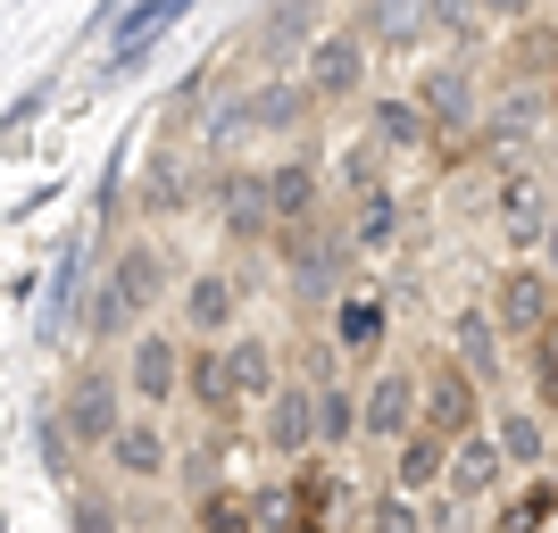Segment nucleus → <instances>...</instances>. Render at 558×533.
I'll return each instance as SVG.
<instances>
[{"label": "nucleus", "mask_w": 558, "mask_h": 533, "mask_svg": "<svg viewBox=\"0 0 558 533\" xmlns=\"http://www.w3.org/2000/svg\"><path fill=\"white\" fill-rule=\"evenodd\" d=\"M409 93L425 100V117H434V134L442 142H475V125H484V68L466 59V50H450V59H434V68H417V84Z\"/></svg>", "instance_id": "1"}, {"label": "nucleus", "mask_w": 558, "mask_h": 533, "mask_svg": "<svg viewBox=\"0 0 558 533\" xmlns=\"http://www.w3.org/2000/svg\"><path fill=\"white\" fill-rule=\"evenodd\" d=\"M367 25H326V34H308L301 50V75L317 84L326 109H350V100H367Z\"/></svg>", "instance_id": "2"}, {"label": "nucleus", "mask_w": 558, "mask_h": 533, "mask_svg": "<svg viewBox=\"0 0 558 533\" xmlns=\"http://www.w3.org/2000/svg\"><path fill=\"white\" fill-rule=\"evenodd\" d=\"M492 217H500V242L509 251H542L558 226V201H550V175H534V167H500V192H492Z\"/></svg>", "instance_id": "3"}, {"label": "nucleus", "mask_w": 558, "mask_h": 533, "mask_svg": "<svg viewBox=\"0 0 558 533\" xmlns=\"http://www.w3.org/2000/svg\"><path fill=\"white\" fill-rule=\"evenodd\" d=\"M59 417H68V434L84 441V450H109V441L125 434V400H117L109 367L68 375V392H59Z\"/></svg>", "instance_id": "4"}, {"label": "nucleus", "mask_w": 558, "mask_h": 533, "mask_svg": "<svg viewBox=\"0 0 558 533\" xmlns=\"http://www.w3.org/2000/svg\"><path fill=\"white\" fill-rule=\"evenodd\" d=\"M209 201H217V226H226L233 242H258V233H276L267 167H217V175H209Z\"/></svg>", "instance_id": "5"}, {"label": "nucleus", "mask_w": 558, "mask_h": 533, "mask_svg": "<svg viewBox=\"0 0 558 533\" xmlns=\"http://www.w3.org/2000/svg\"><path fill=\"white\" fill-rule=\"evenodd\" d=\"M184 375H192V350L175 334H134V359H125V392L134 400L167 409V400L184 392Z\"/></svg>", "instance_id": "6"}, {"label": "nucleus", "mask_w": 558, "mask_h": 533, "mask_svg": "<svg viewBox=\"0 0 558 533\" xmlns=\"http://www.w3.org/2000/svg\"><path fill=\"white\" fill-rule=\"evenodd\" d=\"M492 317L509 325V334H542L558 317V276L550 267H500L492 283Z\"/></svg>", "instance_id": "7"}, {"label": "nucleus", "mask_w": 558, "mask_h": 533, "mask_svg": "<svg viewBox=\"0 0 558 533\" xmlns=\"http://www.w3.org/2000/svg\"><path fill=\"white\" fill-rule=\"evenodd\" d=\"M484 375H466L459 359H434V367H425V425H434V434H450V441H466L475 434V409H484Z\"/></svg>", "instance_id": "8"}, {"label": "nucleus", "mask_w": 558, "mask_h": 533, "mask_svg": "<svg viewBox=\"0 0 558 533\" xmlns=\"http://www.w3.org/2000/svg\"><path fill=\"white\" fill-rule=\"evenodd\" d=\"M425 425V375H409V367H384L367 384V434L375 441H409Z\"/></svg>", "instance_id": "9"}, {"label": "nucleus", "mask_w": 558, "mask_h": 533, "mask_svg": "<svg viewBox=\"0 0 558 533\" xmlns=\"http://www.w3.org/2000/svg\"><path fill=\"white\" fill-rule=\"evenodd\" d=\"M317 84L308 75H267V84H251V125L258 134H308L317 125Z\"/></svg>", "instance_id": "10"}, {"label": "nucleus", "mask_w": 558, "mask_h": 533, "mask_svg": "<svg viewBox=\"0 0 558 533\" xmlns=\"http://www.w3.org/2000/svg\"><path fill=\"white\" fill-rule=\"evenodd\" d=\"M267 201H276V233L283 226H317V217H326V175H317V159H308V150L276 159L267 167Z\"/></svg>", "instance_id": "11"}, {"label": "nucleus", "mask_w": 558, "mask_h": 533, "mask_svg": "<svg viewBox=\"0 0 558 533\" xmlns=\"http://www.w3.org/2000/svg\"><path fill=\"white\" fill-rule=\"evenodd\" d=\"M109 283L134 301V317H150V308L167 301V251L150 242V233H134V242H117L109 251Z\"/></svg>", "instance_id": "12"}, {"label": "nucleus", "mask_w": 558, "mask_h": 533, "mask_svg": "<svg viewBox=\"0 0 558 533\" xmlns=\"http://www.w3.org/2000/svg\"><path fill=\"white\" fill-rule=\"evenodd\" d=\"M367 134L384 142L392 159H400V150H425V142H442L417 93H367Z\"/></svg>", "instance_id": "13"}, {"label": "nucleus", "mask_w": 558, "mask_h": 533, "mask_svg": "<svg viewBox=\"0 0 558 533\" xmlns=\"http://www.w3.org/2000/svg\"><path fill=\"white\" fill-rule=\"evenodd\" d=\"M226 359H233V400H242V409H267V400L283 392V359H276L267 334H233Z\"/></svg>", "instance_id": "14"}, {"label": "nucleus", "mask_w": 558, "mask_h": 533, "mask_svg": "<svg viewBox=\"0 0 558 533\" xmlns=\"http://www.w3.org/2000/svg\"><path fill=\"white\" fill-rule=\"evenodd\" d=\"M450 450L459 441L434 434V425H417V434L400 441V459H392V492H409V500H425L434 484H450Z\"/></svg>", "instance_id": "15"}, {"label": "nucleus", "mask_w": 558, "mask_h": 533, "mask_svg": "<svg viewBox=\"0 0 558 533\" xmlns=\"http://www.w3.org/2000/svg\"><path fill=\"white\" fill-rule=\"evenodd\" d=\"M359 25H367V43L375 50H417L425 34H434V0H367V9H359Z\"/></svg>", "instance_id": "16"}, {"label": "nucleus", "mask_w": 558, "mask_h": 533, "mask_svg": "<svg viewBox=\"0 0 558 533\" xmlns=\"http://www.w3.org/2000/svg\"><path fill=\"white\" fill-rule=\"evenodd\" d=\"M317 392H301V384H283L276 400H267V450L276 459H301V450H317Z\"/></svg>", "instance_id": "17"}, {"label": "nucleus", "mask_w": 558, "mask_h": 533, "mask_svg": "<svg viewBox=\"0 0 558 533\" xmlns=\"http://www.w3.org/2000/svg\"><path fill=\"white\" fill-rule=\"evenodd\" d=\"M233 308H242V283H233L226 267H192L184 276V325L192 334H226Z\"/></svg>", "instance_id": "18"}, {"label": "nucleus", "mask_w": 558, "mask_h": 533, "mask_svg": "<svg viewBox=\"0 0 558 533\" xmlns=\"http://www.w3.org/2000/svg\"><path fill=\"white\" fill-rule=\"evenodd\" d=\"M500 334H509V325L492 317V308H459V317H450V350H459V367L484 375V384H500Z\"/></svg>", "instance_id": "19"}, {"label": "nucleus", "mask_w": 558, "mask_h": 533, "mask_svg": "<svg viewBox=\"0 0 558 533\" xmlns=\"http://www.w3.org/2000/svg\"><path fill=\"white\" fill-rule=\"evenodd\" d=\"M500 475H509V459L492 434H466L450 450V500H484V492H500Z\"/></svg>", "instance_id": "20"}, {"label": "nucleus", "mask_w": 558, "mask_h": 533, "mask_svg": "<svg viewBox=\"0 0 558 533\" xmlns=\"http://www.w3.org/2000/svg\"><path fill=\"white\" fill-rule=\"evenodd\" d=\"M109 467H117V475H134V484L167 475V434H159L150 417H125V434L109 441Z\"/></svg>", "instance_id": "21"}, {"label": "nucleus", "mask_w": 558, "mask_h": 533, "mask_svg": "<svg viewBox=\"0 0 558 533\" xmlns=\"http://www.w3.org/2000/svg\"><path fill=\"white\" fill-rule=\"evenodd\" d=\"M184 392L209 409V417H233L242 400H233V359H226V342H209V350H192V375H184Z\"/></svg>", "instance_id": "22"}, {"label": "nucleus", "mask_w": 558, "mask_h": 533, "mask_svg": "<svg viewBox=\"0 0 558 533\" xmlns=\"http://www.w3.org/2000/svg\"><path fill=\"white\" fill-rule=\"evenodd\" d=\"M384 301H367V292H350L342 308H333V350H350V359H375L384 350Z\"/></svg>", "instance_id": "23"}, {"label": "nucleus", "mask_w": 558, "mask_h": 533, "mask_svg": "<svg viewBox=\"0 0 558 533\" xmlns=\"http://www.w3.org/2000/svg\"><path fill=\"white\" fill-rule=\"evenodd\" d=\"M384 167H392V150H384V142H375V134H350V142H342V167H333V175H342V201L384 192Z\"/></svg>", "instance_id": "24"}, {"label": "nucleus", "mask_w": 558, "mask_h": 533, "mask_svg": "<svg viewBox=\"0 0 558 533\" xmlns=\"http://www.w3.org/2000/svg\"><path fill=\"white\" fill-rule=\"evenodd\" d=\"M317 434L342 450L350 434H367V392H350V384H317Z\"/></svg>", "instance_id": "25"}, {"label": "nucleus", "mask_w": 558, "mask_h": 533, "mask_svg": "<svg viewBox=\"0 0 558 533\" xmlns=\"http://www.w3.org/2000/svg\"><path fill=\"white\" fill-rule=\"evenodd\" d=\"M142 209L150 217H175V209H192V167L184 159H150V175H142Z\"/></svg>", "instance_id": "26"}, {"label": "nucleus", "mask_w": 558, "mask_h": 533, "mask_svg": "<svg viewBox=\"0 0 558 533\" xmlns=\"http://www.w3.org/2000/svg\"><path fill=\"white\" fill-rule=\"evenodd\" d=\"M242 134H258V125H251V93H217L209 117H201V150L217 159V150H233Z\"/></svg>", "instance_id": "27"}, {"label": "nucleus", "mask_w": 558, "mask_h": 533, "mask_svg": "<svg viewBox=\"0 0 558 533\" xmlns=\"http://www.w3.org/2000/svg\"><path fill=\"white\" fill-rule=\"evenodd\" d=\"M192 525H201V533H267V525H258V500H251V492H201Z\"/></svg>", "instance_id": "28"}, {"label": "nucleus", "mask_w": 558, "mask_h": 533, "mask_svg": "<svg viewBox=\"0 0 558 533\" xmlns=\"http://www.w3.org/2000/svg\"><path fill=\"white\" fill-rule=\"evenodd\" d=\"M350 233H359V251H392V233H400V192H367L359 209H350Z\"/></svg>", "instance_id": "29"}, {"label": "nucleus", "mask_w": 558, "mask_h": 533, "mask_svg": "<svg viewBox=\"0 0 558 533\" xmlns=\"http://www.w3.org/2000/svg\"><path fill=\"white\" fill-rule=\"evenodd\" d=\"M492 441H500V459H509V467H542V450H550V434H542L534 409H500V434H492Z\"/></svg>", "instance_id": "30"}, {"label": "nucleus", "mask_w": 558, "mask_h": 533, "mask_svg": "<svg viewBox=\"0 0 558 533\" xmlns=\"http://www.w3.org/2000/svg\"><path fill=\"white\" fill-rule=\"evenodd\" d=\"M125 325H134V301H125V292L109 283V267H100V283L84 292V334H93V342H109V334H125Z\"/></svg>", "instance_id": "31"}, {"label": "nucleus", "mask_w": 558, "mask_h": 533, "mask_svg": "<svg viewBox=\"0 0 558 533\" xmlns=\"http://www.w3.org/2000/svg\"><path fill=\"white\" fill-rule=\"evenodd\" d=\"M34 441H43V467H50V475H59V484H68V475H75V450H84V441L68 434V417L50 409V417L34 425Z\"/></svg>", "instance_id": "32"}, {"label": "nucleus", "mask_w": 558, "mask_h": 533, "mask_svg": "<svg viewBox=\"0 0 558 533\" xmlns=\"http://www.w3.org/2000/svg\"><path fill=\"white\" fill-rule=\"evenodd\" d=\"M367 533H434V525H425V509L409 500V492H384V500L367 509Z\"/></svg>", "instance_id": "33"}, {"label": "nucleus", "mask_w": 558, "mask_h": 533, "mask_svg": "<svg viewBox=\"0 0 558 533\" xmlns=\"http://www.w3.org/2000/svg\"><path fill=\"white\" fill-rule=\"evenodd\" d=\"M550 509H558V492L534 484V492H517L509 509H500V525H492V533H542V517H550Z\"/></svg>", "instance_id": "34"}, {"label": "nucleus", "mask_w": 558, "mask_h": 533, "mask_svg": "<svg viewBox=\"0 0 558 533\" xmlns=\"http://www.w3.org/2000/svg\"><path fill=\"white\" fill-rule=\"evenodd\" d=\"M484 25V0H434V34H450V43H475Z\"/></svg>", "instance_id": "35"}, {"label": "nucleus", "mask_w": 558, "mask_h": 533, "mask_svg": "<svg viewBox=\"0 0 558 533\" xmlns=\"http://www.w3.org/2000/svg\"><path fill=\"white\" fill-rule=\"evenodd\" d=\"M292 34H326V25H317V0H276V9H267V43H292Z\"/></svg>", "instance_id": "36"}, {"label": "nucleus", "mask_w": 558, "mask_h": 533, "mask_svg": "<svg viewBox=\"0 0 558 533\" xmlns=\"http://www.w3.org/2000/svg\"><path fill=\"white\" fill-rule=\"evenodd\" d=\"M68 533H117V509L93 500V492H75V500H68Z\"/></svg>", "instance_id": "37"}, {"label": "nucleus", "mask_w": 558, "mask_h": 533, "mask_svg": "<svg viewBox=\"0 0 558 533\" xmlns=\"http://www.w3.org/2000/svg\"><path fill=\"white\" fill-rule=\"evenodd\" d=\"M534 367H542V400L558 409V317H550V325L534 334Z\"/></svg>", "instance_id": "38"}, {"label": "nucleus", "mask_w": 558, "mask_h": 533, "mask_svg": "<svg viewBox=\"0 0 558 533\" xmlns=\"http://www.w3.org/2000/svg\"><path fill=\"white\" fill-rule=\"evenodd\" d=\"M484 17L500 25V34H517V25H534V17H542V0H484Z\"/></svg>", "instance_id": "39"}, {"label": "nucleus", "mask_w": 558, "mask_h": 533, "mask_svg": "<svg viewBox=\"0 0 558 533\" xmlns=\"http://www.w3.org/2000/svg\"><path fill=\"white\" fill-rule=\"evenodd\" d=\"M542 267H550V276H558V226H550V242H542Z\"/></svg>", "instance_id": "40"}, {"label": "nucleus", "mask_w": 558, "mask_h": 533, "mask_svg": "<svg viewBox=\"0 0 558 533\" xmlns=\"http://www.w3.org/2000/svg\"><path fill=\"white\" fill-rule=\"evenodd\" d=\"M292 533H317V517H308V525H292Z\"/></svg>", "instance_id": "41"}, {"label": "nucleus", "mask_w": 558, "mask_h": 533, "mask_svg": "<svg viewBox=\"0 0 558 533\" xmlns=\"http://www.w3.org/2000/svg\"><path fill=\"white\" fill-rule=\"evenodd\" d=\"M550 167H558V150H550Z\"/></svg>", "instance_id": "42"}, {"label": "nucleus", "mask_w": 558, "mask_h": 533, "mask_svg": "<svg viewBox=\"0 0 558 533\" xmlns=\"http://www.w3.org/2000/svg\"><path fill=\"white\" fill-rule=\"evenodd\" d=\"M550 84H558V75H550Z\"/></svg>", "instance_id": "43"}]
</instances>
